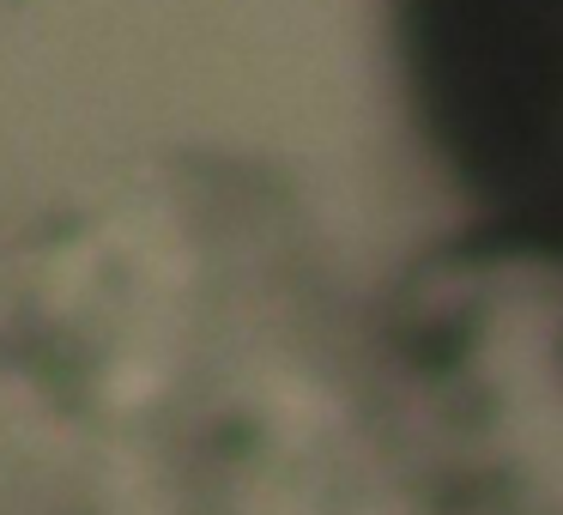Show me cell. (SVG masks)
Wrapping results in <instances>:
<instances>
[{
	"label": "cell",
	"mask_w": 563,
	"mask_h": 515,
	"mask_svg": "<svg viewBox=\"0 0 563 515\" xmlns=\"http://www.w3.org/2000/svg\"><path fill=\"white\" fill-rule=\"evenodd\" d=\"M400 50L454 183L563 261V0H400Z\"/></svg>",
	"instance_id": "6da1fadb"
}]
</instances>
